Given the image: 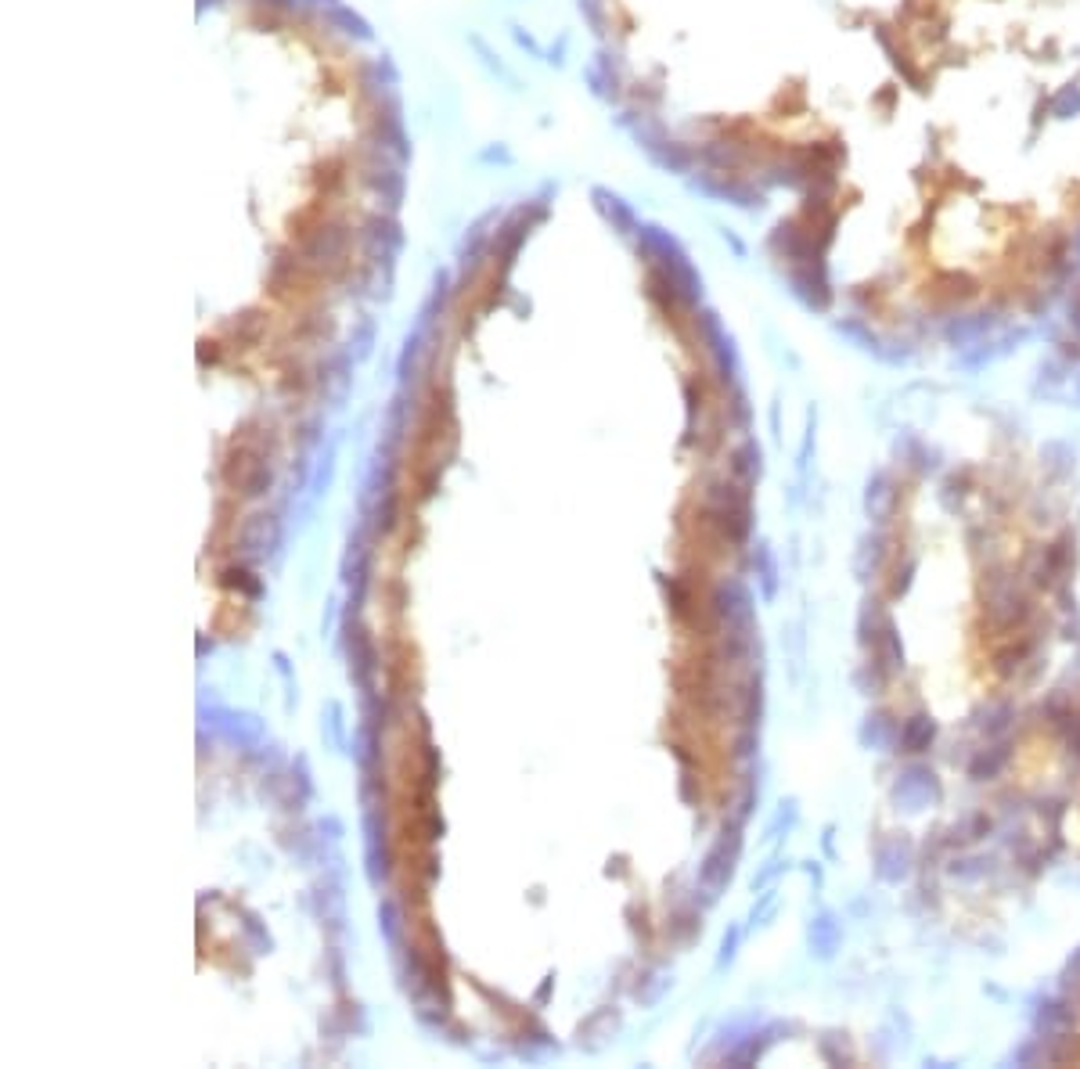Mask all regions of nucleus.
I'll return each instance as SVG.
<instances>
[{
  "label": "nucleus",
  "mask_w": 1080,
  "mask_h": 1069,
  "mask_svg": "<svg viewBox=\"0 0 1080 1069\" xmlns=\"http://www.w3.org/2000/svg\"><path fill=\"white\" fill-rule=\"evenodd\" d=\"M810 202L962 278L1055 256L1080 231V0H947Z\"/></svg>",
  "instance_id": "nucleus-1"
}]
</instances>
